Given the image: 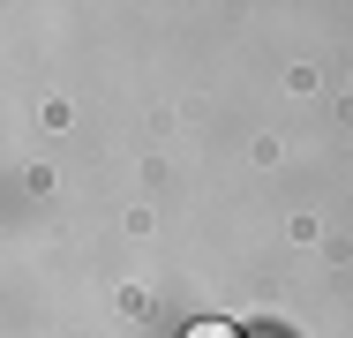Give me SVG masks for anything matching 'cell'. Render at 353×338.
<instances>
[{
  "mask_svg": "<svg viewBox=\"0 0 353 338\" xmlns=\"http://www.w3.org/2000/svg\"><path fill=\"white\" fill-rule=\"evenodd\" d=\"M181 338H233V331H225V324H188Z\"/></svg>",
  "mask_w": 353,
  "mask_h": 338,
  "instance_id": "obj_1",
  "label": "cell"
}]
</instances>
